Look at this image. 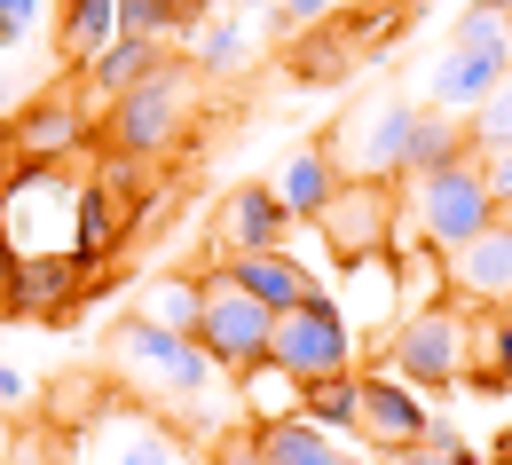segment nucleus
Listing matches in <instances>:
<instances>
[{"label": "nucleus", "instance_id": "37", "mask_svg": "<svg viewBox=\"0 0 512 465\" xmlns=\"http://www.w3.org/2000/svg\"><path fill=\"white\" fill-rule=\"evenodd\" d=\"M276 8H284V24H300V32H308V24H323V16H331V0H276Z\"/></svg>", "mask_w": 512, "mask_h": 465}, {"label": "nucleus", "instance_id": "9", "mask_svg": "<svg viewBox=\"0 0 512 465\" xmlns=\"http://www.w3.org/2000/svg\"><path fill=\"white\" fill-rule=\"evenodd\" d=\"M79 134H87V119H79V103L71 95H32V103H16V119H8V134H0V174H32V166H64L71 150H79Z\"/></svg>", "mask_w": 512, "mask_h": 465}, {"label": "nucleus", "instance_id": "38", "mask_svg": "<svg viewBox=\"0 0 512 465\" xmlns=\"http://www.w3.org/2000/svg\"><path fill=\"white\" fill-rule=\"evenodd\" d=\"M16 402H32V387H24V371L0 363V410H16Z\"/></svg>", "mask_w": 512, "mask_h": 465}, {"label": "nucleus", "instance_id": "29", "mask_svg": "<svg viewBox=\"0 0 512 465\" xmlns=\"http://www.w3.org/2000/svg\"><path fill=\"white\" fill-rule=\"evenodd\" d=\"M473 142H481V150H512V79L473 111Z\"/></svg>", "mask_w": 512, "mask_h": 465}, {"label": "nucleus", "instance_id": "18", "mask_svg": "<svg viewBox=\"0 0 512 465\" xmlns=\"http://www.w3.org/2000/svg\"><path fill=\"white\" fill-rule=\"evenodd\" d=\"M339 190H347V174L331 166V150H323V142H308V150L284 166V190H276V198H284L292 221H323V205L339 198Z\"/></svg>", "mask_w": 512, "mask_h": 465}, {"label": "nucleus", "instance_id": "36", "mask_svg": "<svg viewBox=\"0 0 512 465\" xmlns=\"http://www.w3.org/2000/svg\"><path fill=\"white\" fill-rule=\"evenodd\" d=\"M489 198H497V213H512V150H489Z\"/></svg>", "mask_w": 512, "mask_h": 465}, {"label": "nucleus", "instance_id": "26", "mask_svg": "<svg viewBox=\"0 0 512 465\" xmlns=\"http://www.w3.org/2000/svg\"><path fill=\"white\" fill-rule=\"evenodd\" d=\"M150 324H166V332L197 339L205 332V292L197 284H182V276H166V284H150V308H142Z\"/></svg>", "mask_w": 512, "mask_h": 465}, {"label": "nucleus", "instance_id": "42", "mask_svg": "<svg viewBox=\"0 0 512 465\" xmlns=\"http://www.w3.org/2000/svg\"><path fill=\"white\" fill-rule=\"evenodd\" d=\"M489 8H512V0H489Z\"/></svg>", "mask_w": 512, "mask_h": 465}, {"label": "nucleus", "instance_id": "2", "mask_svg": "<svg viewBox=\"0 0 512 465\" xmlns=\"http://www.w3.org/2000/svg\"><path fill=\"white\" fill-rule=\"evenodd\" d=\"M197 119V64H166L150 71L134 95L111 103V119H103V142H111V158H166Z\"/></svg>", "mask_w": 512, "mask_h": 465}, {"label": "nucleus", "instance_id": "21", "mask_svg": "<svg viewBox=\"0 0 512 465\" xmlns=\"http://www.w3.org/2000/svg\"><path fill=\"white\" fill-rule=\"evenodd\" d=\"M79 284H87V261H79V253H32V261L16 268V292H8V300L40 316V308H64Z\"/></svg>", "mask_w": 512, "mask_h": 465}, {"label": "nucleus", "instance_id": "25", "mask_svg": "<svg viewBox=\"0 0 512 465\" xmlns=\"http://www.w3.org/2000/svg\"><path fill=\"white\" fill-rule=\"evenodd\" d=\"M205 0H119V40H166L182 32Z\"/></svg>", "mask_w": 512, "mask_h": 465}, {"label": "nucleus", "instance_id": "5", "mask_svg": "<svg viewBox=\"0 0 512 465\" xmlns=\"http://www.w3.org/2000/svg\"><path fill=\"white\" fill-rule=\"evenodd\" d=\"M379 355H386V371H394L402 387H457L465 363H473V324H465L457 308H418L410 324L386 332Z\"/></svg>", "mask_w": 512, "mask_h": 465}, {"label": "nucleus", "instance_id": "39", "mask_svg": "<svg viewBox=\"0 0 512 465\" xmlns=\"http://www.w3.org/2000/svg\"><path fill=\"white\" fill-rule=\"evenodd\" d=\"M16 268L24 261H16V245H8V229H0V292H16Z\"/></svg>", "mask_w": 512, "mask_h": 465}, {"label": "nucleus", "instance_id": "40", "mask_svg": "<svg viewBox=\"0 0 512 465\" xmlns=\"http://www.w3.org/2000/svg\"><path fill=\"white\" fill-rule=\"evenodd\" d=\"M379 465H418V458H379Z\"/></svg>", "mask_w": 512, "mask_h": 465}, {"label": "nucleus", "instance_id": "15", "mask_svg": "<svg viewBox=\"0 0 512 465\" xmlns=\"http://www.w3.org/2000/svg\"><path fill=\"white\" fill-rule=\"evenodd\" d=\"M221 284H229V292H245V300H260L268 316H292L300 300H316L308 268L292 261V253H245V261L221 268Z\"/></svg>", "mask_w": 512, "mask_h": 465}, {"label": "nucleus", "instance_id": "41", "mask_svg": "<svg viewBox=\"0 0 512 465\" xmlns=\"http://www.w3.org/2000/svg\"><path fill=\"white\" fill-rule=\"evenodd\" d=\"M497 465H512V442H505V458H497Z\"/></svg>", "mask_w": 512, "mask_h": 465}, {"label": "nucleus", "instance_id": "3", "mask_svg": "<svg viewBox=\"0 0 512 465\" xmlns=\"http://www.w3.org/2000/svg\"><path fill=\"white\" fill-rule=\"evenodd\" d=\"M505 79H512V24H505V8L473 0V8L457 16L449 56L434 64V79H426V103H434V111H457V103H473V111H481Z\"/></svg>", "mask_w": 512, "mask_h": 465}, {"label": "nucleus", "instance_id": "12", "mask_svg": "<svg viewBox=\"0 0 512 465\" xmlns=\"http://www.w3.org/2000/svg\"><path fill=\"white\" fill-rule=\"evenodd\" d=\"M426 426H434V410L410 395L394 371H371V379H363V434L379 442L386 458H410V450L426 442Z\"/></svg>", "mask_w": 512, "mask_h": 465}, {"label": "nucleus", "instance_id": "32", "mask_svg": "<svg viewBox=\"0 0 512 465\" xmlns=\"http://www.w3.org/2000/svg\"><path fill=\"white\" fill-rule=\"evenodd\" d=\"M197 64L205 71H237L245 64V32H237V24H213V32L197 40Z\"/></svg>", "mask_w": 512, "mask_h": 465}, {"label": "nucleus", "instance_id": "1", "mask_svg": "<svg viewBox=\"0 0 512 465\" xmlns=\"http://www.w3.org/2000/svg\"><path fill=\"white\" fill-rule=\"evenodd\" d=\"M103 355H111V371L127 379L134 395H158V402H205L229 371L197 347V339H182V332H166V324H150V316H127L119 332L103 339Z\"/></svg>", "mask_w": 512, "mask_h": 465}, {"label": "nucleus", "instance_id": "16", "mask_svg": "<svg viewBox=\"0 0 512 465\" xmlns=\"http://www.w3.org/2000/svg\"><path fill=\"white\" fill-rule=\"evenodd\" d=\"M457 284L473 292V300H497V308H512V213H497L465 253H457Z\"/></svg>", "mask_w": 512, "mask_h": 465}, {"label": "nucleus", "instance_id": "11", "mask_svg": "<svg viewBox=\"0 0 512 465\" xmlns=\"http://www.w3.org/2000/svg\"><path fill=\"white\" fill-rule=\"evenodd\" d=\"M284 198L268 190V182H245V190H229L221 213H213V237L229 245V261H245V253H284Z\"/></svg>", "mask_w": 512, "mask_h": 465}, {"label": "nucleus", "instance_id": "14", "mask_svg": "<svg viewBox=\"0 0 512 465\" xmlns=\"http://www.w3.org/2000/svg\"><path fill=\"white\" fill-rule=\"evenodd\" d=\"M127 229H142V205H127L111 182H87V190L71 198V253L87 268L111 261V253L127 245Z\"/></svg>", "mask_w": 512, "mask_h": 465}, {"label": "nucleus", "instance_id": "19", "mask_svg": "<svg viewBox=\"0 0 512 465\" xmlns=\"http://www.w3.org/2000/svg\"><path fill=\"white\" fill-rule=\"evenodd\" d=\"M174 56H166V40H111L95 64H87V87L103 95V103H119V95H134L150 71H166Z\"/></svg>", "mask_w": 512, "mask_h": 465}, {"label": "nucleus", "instance_id": "13", "mask_svg": "<svg viewBox=\"0 0 512 465\" xmlns=\"http://www.w3.org/2000/svg\"><path fill=\"white\" fill-rule=\"evenodd\" d=\"M79 465H182V442L166 426H150L142 410H111L87 442H79Z\"/></svg>", "mask_w": 512, "mask_h": 465}, {"label": "nucleus", "instance_id": "27", "mask_svg": "<svg viewBox=\"0 0 512 465\" xmlns=\"http://www.w3.org/2000/svg\"><path fill=\"white\" fill-rule=\"evenodd\" d=\"M339 32L355 40V56H379L386 40L402 32V8H386V0H363V8H347V16H339Z\"/></svg>", "mask_w": 512, "mask_h": 465}, {"label": "nucleus", "instance_id": "23", "mask_svg": "<svg viewBox=\"0 0 512 465\" xmlns=\"http://www.w3.org/2000/svg\"><path fill=\"white\" fill-rule=\"evenodd\" d=\"M300 418L323 426V434H363V379L339 371V379H323V387H300Z\"/></svg>", "mask_w": 512, "mask_h": 465}, {"label": "nucleus", "instance_id": "28", "mask_svg": "<svg viewBox=\"0 0 512 465\" xmlns=\"http://www.w3.org/2000/svg\"><path fill=\"white\" fill-rule=\"evenodd\" d=\"M245 402H253V418H284L276 402H292V410H300V379H284L276 363H260V371H245Z\"/></svg>", "mask_w": 512, "mask_h": 465}, {"label": "nucleus", "instance_id": "6", "mask_svg": "<svg viewBox=\"0 0 512 465\" xmlns=\"http://www.w3.org/2000/svg\"><path fill=\"white\" fill-rule=\"evenodd\" d=\"M268 363H276L284 379H300V387L339 379V371H347V316H339V300L316 292V300H300L292 316H276V347H268Z\"/></svg>", "mask_w": 512, "mask_h": 465}, {"label": "nucleus", "instance_id": "34", "mask_svg": "<svg viewBox=\"0 0 512 465\" xmlns=\"http://www.w3.org/2000/svg\"><path fill=\"white\" fill-rule=\"evenodd\" d=\"M40 8H48V0H0V48H16V40L40 24Z\"/></svg>", "mask_w": 512, "mask_h": 465}, {"label": "nucleus", "instance_id": "33", "mask_svg": "<svg viewBox=\"0 0 512 465\" xmlns=\"http://www.w3.org/2000/svg\"><path fill=\"white\" fill-rule=\"evenodd\" d=\"M213 465H268V450H260L253 426H237V434H221V442H213Z\"/></svg>", "mask_w": 512, "mask_h": 465}, {"label": "nucleus", "instance_id": "35", "mask_svg": "<svg viewBox=\"0 0 512 465\" xmlns=\"http://www.w3.org/2000/svg\"><path fill=\"white\" fill-rule=\"evenodd\" d=\"M0 465H64V450L48 442V434H24V442H8V458Z\"/></svg>", "mask_w": 512, "mask_h": 465}, {"label": "nucleus", "instance_id": "20", "mask_svg": "<svg viewBox=\"0 0 512 465\" xmlns=\"http://www.w3.org/2000/svg\"><path fill=\"white\" fill-rule=\"evenodd\" d=\"M111 40H119V0H64V8H56V48H64L79 71L95 64Z\"/></svg>", "mask_w": 512, "mask_h": 465}, {"label": "nucleus", "instance_id": "7", "mask_svg": "<svg viewBox=\"0 0 512 465\" xmlns=\"http://www.w3.org/2000/svg\"><path fill=\"white\" fill-rule=\"evenodd\" d=\"M197 347H205L229 379H245V371L268 363V347H276V316H268L260 300H245V292H229V284H205V332H197Z\"/></svg>", "mask_w": 512, "mask_h": 465}, {"label": "nucleus", "instance_id": "10", "mask_svg": "<svg viewBox=\"0 0 512 465\" xmlns=\"http://www.w3.org/2000/svg\"><path fill=\"white\" fill-rule=\"evenodd\" d=\"M418 119H426V103H371L355 134H347V166H355V182H386V174H410V142H418Z\"/></svg>", "mask_w": 512, "mask_h": 465}, {"label": "nucleus", "instance_id": "22", "mask_svg": "<svg viewBox=\"0 0 512 465\" xmlns=\"http://www.w3.org/2000/svg\"><path fill=\"white\" fill-rule=\"evenodd\" d=\"M355 64H363V56H355V40L339 32V16H323V24H308V32L292 40V71H300L308 87H339Z\"/></svg>", "mask_w": 512, "mask_h": 465}, {"label": "nucleus", "instance_id": "30", "mask_svg": "<svg viewBox=\"0 0 512 465\" xmlns=\"http://www.w3.org/2000/svg\"><path fill=\"white\" fill-rule=\"evenodd\" d=\"M481 347H489V371H473V379H481V387H512V308H497V316H489Z\"/></svg>", "mask_w": 512, "mask_h": 465}, {"label": "nucleus", "instance_id": "24", "mask_svg": "<svg viewBox=\"0 0 512 465\" xmlns=\"http://www.w3.org/2000/svg\"><path fill=\"white\" fill-rule=\"evenodd\" d=\"M465 142H473V127H457V111H434V103H426V119H418V142H410V174L457 166V158H465Z\"/></svg>", "mask_w": 512, "mask_h": 465}, {"label": "nucleus", "instance_id": "4", "mask_svg": "<svg viewBox=\"0 0 512 465\" xmlns=\"http://www.w3.org/2000/svg\"><path fill=\"white\" fill-rule=\"evenodd\" d=\"M410 221H418V237L434 245V253H465L489 221H497V198H489V174L473 166V158H457V166H434V174H410Z\"/></svg>", "mask_w": 512, "mask_h": 465}, {"label": "nucleus", "instance_id": "17", "mask_svg": "<svg viewBox=\"0 0 512 465\" xmlns=\"http://www.w3.org/2000/svg\"><path fill=\"white\" fill-rule=\"evenodd\" d=\"M253 434H260V450H268V465H355L347 442L308 426V418H253Z\"/></svg>", "mask_w": 512, "mask_h": 465}, {"label": "nucleus", "instance_id": "31", "mask_svg": "<svg viewBox=\"0 0 512 465\" xmlns=\"http://www.w3.org/2000/svg\"><path fill=\"white\" fill-rule=\"evenodd\" d=\"M410 458H418V465H473V450L457 442V418H434V426H426V442H418Z\"/></svg>", "mask_w": 512, "mask_h": 465}, {"label": "nucleus", "instance_id": "8", "mask_svg": "<svg viewBox=\"0 0 512 465\" xmlns=\"http://www.w3.org/2000/svg\"><path fill=\"white\" fill-rule=\"evenodd\" d=\"M323 245H331V261L339 268H363L379 261L386 245H394V190L386 182H347L339 198L323 205Z\"/></svg>", "mask_w": 512, "mask_h": 465}]
</instances>
